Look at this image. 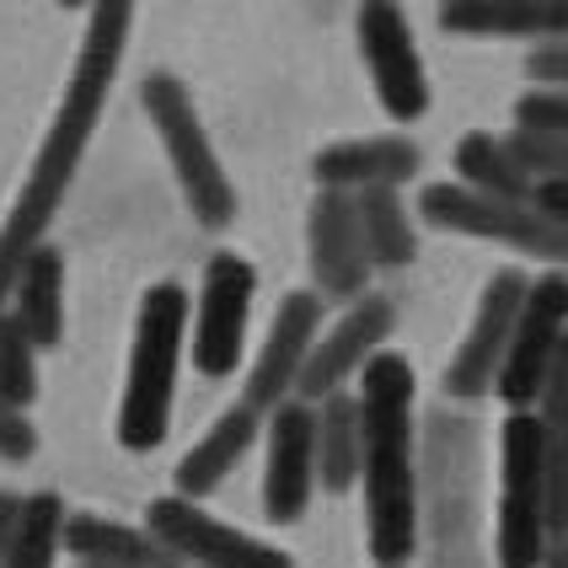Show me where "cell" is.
I'll return each instance as SVG.
<instances>
[{
    "label": "cell",
    "instance_id": "6da1fadb",
    "mask_svg": "<svg viewBox=\"0 0 568 568\" xmlns=\"http://www.w3.org/2000/svg\"><path fill=\"white\" fill-rule=\"evenodd\" d=\"M359 429H365V537L381 568H403L418 547V450H413V365L381 348L359 371Z\"/></svg>",
    "mask_w": 568,
    "mask_h": 568
},
{
    "label": "cell",
    "instance_id": "7a4b0ae2",
    "mask_svg": "<svg viewBox=\"0 0 568 568\" xmlns=\"http://www.w3.org/2000/svg\"><path fill=\"white\" fill-rule=\"evenodd\" d=\"M183 338H189V290L183 284H151L145 301H140V316H134L129 381L124 403H119V445L134 456H145L166 440Z\"/></svg>",
    "mask_w": 568,
    "mask_h": 568
},
{
    "label": "cell",
    "instance_id": "3957f363",
    "mask_svg": "<svg viewBox=\"0 0 568 568\" xmlns=\"http://www.w3.org/2000/svg\"><path fill=\"white\" fill-rule=\"evenodd\" d=\"M499 568H547V424L509 413L499 435Z\"/></svg>",
    "mask_w": 568,
    "mask_h": 568
},
{
    "label": "cell",
    "instance_id": "277c9868",
    "mask_svg": "<svg viewBox=\"0 0 568 568\" xmlns=\"http://www.w3.org/2000/svg\"><path fill=\"white\" fill-rule=\"evenodd\" d=\"M140 102H145V113H151V124H156L166 156H172V172H178V183H183V199H189L193 221L204 225V231H225V225L236 221V189H231V178H225L210 134L199 124V108H193V97L183 92V81H178L172 70H156V75H145Z\"/></svg>",
    "mask_w": 568,
    "mask_h": 568
},
{
    "label": "cell",
    "instance_id": "5b68a950",
    "mask_svg": "<svg viewBox=\"0 0 568 568\" xmlns=\"http://www.w3.org/2000/svg\"><path fill=\"white\" fill-rule=\"evenodd\" d=\"M418 215L429 225H440V231L488 236V242H505L515 253L568 263V221L547 215L537 204H499V199H483V193L462 189V183H429L418 193Z\"/></svg>",
    "mask_w": 568,
    "mask_h": 568
},
{
    "label": "cell",
    "instance_id": "8992f818",
    "mask_svg": "<svg viewBox=\"0 0 568 568\" xmlns=\"http://www.w3.org/2000/svg\"><path fill=\"white\" fill-rule=\"evenodd\" d=\"M526 295H531V280H526L520 268H499V274L488 280L483 306H477V316H473V333L450 354L445 397L477 403V397H494V392H499V371H505V354H509V344H515Z\"/></svg>",
    "mask_w": 568,
    "mask_h": 568
},
{
    "label": "cell",
    "instance_id": "52a82bcc",
    "mask_svg": "<svg viewBox=\"0 0 568 568\" xmlns=\"http://www.w3.org/2000/svg\"><path fill=\"white\" fill-rule=\"evenodd\" d=\"M257 268L242 253H215L199 284V312H193V371L221 381L242 359L247 316H253Z\"/></svg>",
    "mask_w": 568,
    "mask_h": 568
},
{
    "label": "cell",
    "instance_id": "ba28073f",
    "mask_svg": "<svg viewBox=\"0 0 568 568\" xmlns=\"http://www.w3.org/2000/svg\"><path fill=\"white\" fill-rule=\"evenodd\" d=\"M568 338V274H541L526 295V312L515 327V344L499 371V397L509 413H531L541 403L547 371Z\"/></svg>",
    "mask_w": 568,
    "mask_h": 568
},
{
    "label": "cell",
    "instance_id": "9c48e42d",
    "mask_svg": "<svg viewBox=\"0 0 568 568\" xmlns=\"http://www.w3.org/2000/svg\"><path fill=\"white\" fill-rule=\"evenodd\" d=\"M145 531L178 558V564L193 568H295L280 547L257 537H242L236 526H221L210 520L199 505L166 494V499H151V515H145Z\"/></svg>",
    "mask_w": 568,
    "mask_h": 568
},
{
    "label": "cell",
    "instance_id": "30bf717a",
    "mask_svg": "<svg viewBox=\"0 0 568 568\" xmlns=\"http://www.w3.org/2000/svg\"><path fill=\"white\" fill-rule=\"evenodd\" d=\"M359 54L371 64V81H376L381 108L397 119V124H413L424 119L429 108V81H424V60L413 49V28L397 6H365L359 11Z\"/></svg>",
    "mask_w": 568,
    "mask_h": 568
},
{
    "label": "cell",
    "instance_id": "8fae6325",
    "mask_svg": "<svg viewBox=\"0 0 568 568\" xmlns=\"http://www.w3.org/2000/svg\"><path fill=\"white\" fill-rule=\"evenodd\" d=\"M316 338H322V295L312 290H295L284 295L274 327H268V344L257 354L247 392H242V408L247 413H280L290 403V392L301 386V371L312 359Z\"/></svg>",
    "mask_w": 568,
    "mask_h": 568
},
{
    "label": "cell",
    "instance_id": "7c38bea8",
    "mask_svg": "<svg viewBox=\"0 0 568 568\" xmlns=\"http://www.w3.org/2000/svg\"><path fill=\"white\" fill-rule=\"evenodd\" d=\"M316 488V408L290 397L268 413V467H263V515L274 526H295Z\"/></svg>",
    "mask_w": 568,
    "mask_h": 568
},
{
    "label": "cell",
    "instance_id": "4fadbf2b",
    "mask_svg": "<svg viewBox=\"0 0 568 568\" xmlns=\"http://www.w3.org/2000/svg\"><path fill=\"white\" fill-rule=\"evenodd\" d=\"M392 322H397V306H392L386 295L354 301V312H348L327 338H316L312 359H306V371H301L295 397L316 408V403H327L333 392H344V381L359 376V371L381 354V338H392Z\"/></svg>",
    "mask_w": 568,
    "mask_h": 568
},
{
    "label": "cell",
    "instance_id": "5bb4252c",
    "mask_svg": "<svg viewBox=\"0 0 568 568\" xmlns=\"http://www.w3.org/2000/svg\"><path fill=\"white\" fill-rule=\"evenodd\" d=\"M306 242H312V280L327 295H371V253H365V231H359V210H354V193L338 189H316L312 221H306Z\"/></svg>",
    "mask_w": 568,
    "mask_h": 568
},
{
    "label": "cell",
    "instance_id": "9a60e30c",
    "mask_svg": "<svg viewBox=\"0 0 568 568\" xmlns=\"http://www.w3.org/2000/svg\"><path fill=\"white\" fill-rule=\"evenodd\" d=\"M316 189L365 193V189H397L418 172V145L408 134H371V140H344L316 156Z\"/></svg>",
    "mask_w": 568,
    "mask_h": 568
},
{
    "label": "cell",
    "instance_id": "2e32d148",
    "mask_svg": "<svg viewBox=\"0 0 568 568\" xmlns=\"http://www.w3.org/2000/svg\"><path fill=\"white\" fill-rule=\"evenodd\" d=\"M440 28L462 38H541V49L568 43V0H456L440 6Z\"/></svg>",
    "mask_w": 568,
    "mask_h": 568
},
{
    "label": "cell",
    "instance_id": "e0dca14e",
    "mask_svg": "<svg viewBox=\"0 0 568 568\" xmlns=\"http://www.w3.org/2000/svg\"><path fill=\"white\" fill-rule=\"evenodd\" d=\"M64 552L81 568H183L151 531L124 526V520H102V515H70Z\"/></svg>",
    "mask_w": 568,
    "mask_h": 568
},
{
    "label": "cell",
    "instance_id": "ac0fdd59",
    "mask_svg": "<svg viewBox=\"0 0 568 568\" xmlns=\"http://www.w3.org/2000/svg\"><path fill=\"white\" fill-rule=\"evenodd\" d=\"M253 440H257V413H247L242 403L225 408L221 418L210 424V435L178 462V499L199 505L204 494H215L225 477H231V467L253 450Z\"/></svg>",
    "mask_w": 568,
    "mask_h": 568
},
{
    "label": "cell",
    "instance_id": "d6986e66",
    "mask_svg": "<svg viewBox=\"0 0 568 568\" xmlns=\"http://www.w3.org/2000/svg\"><path fill=\"white\" fill-rule=\"evenodd\" d=\"M11 316L22 322L32 348H54L64 338V253L60 247H38L17 274L11 290Z\"/></svg>",
    "mask_w": 568,
    "mask_h": 568
},
{
    "label": "cell",
    "instance_id": "ffe728a7",
    "mask_svg": "<svg viewBox=\"0 0 568 568\" xmlns=\"http://www.w3.org/2000/svg\"><path fill=\"white\" fill-rule=\"evenodd\" d=\"M359 456H365L359 397L333 392L327 403H316V483L327 494H348L359 483Z\"/></svg>",
    "mask_w": 568,
    "mask_h": 568
},
{
    "label": "cell",
    "instance_id": "44dd1931",
    "mask_svg": "<svg viewBox=\"0 0 568 568\" xmlns=\"http://www.w3.org/2000/svg\"><path fill=\"white\" fill-rule=\"evenodd\" d=\"M456 172H462V189L483 193V199H499V204H537V178L509 156L505 140L494 134H467L456 145Z\"/></svg>",
    "mask_w": 568,
    "mask_h": 568
},
{
    "label": "cell",
    "instance_id": "7402d4cb",
    "mask_svg": "<svg viewBox=\"0 0 568 568\" xmlns=\"http://www.w3.org/2000/svg\"><path fill=\"white\" fill-rule=\"evenodd\" d=\"M354 210H359V231H365V253L371 268H403L418 257V236H413L408 204L397 189H365L354 193Z\"/></svg>",
    "mask_w": 568,
    "mask_h": 568
},
{
    "label": "cell",
    "instance_id": "603a6c76",
    "mask_svg": "<svg viewBox=\"0 0 568 568\" xmlns=\"http://www.w3.org/2000/svg\"><path fill=\"white\" fill-rule=\"evenodd\" d=\"M64 499L60 494H28L22 515H17V531L6 547V568H54L64 547Z\"/></svg>",
    "mask_w": 568,
    "mask_h": 568
},
{
    "label": "cell",
    "instance_id": "cb8c5ba5",
    "mask_svg": "<svg viewBox=\"0 0 568 568\" xmlns=\"http://www.w3.org/2000/svg\"><path fill=\"white\" fill-rule=\"evenodd\" d=\"M0 397L22 413L38 397V348H32V338L11 312L0 316Z\"/></svg>",
    "mask_w": 568,
    "mask_h": 568
},
{
    "label": "cell",
    "instance_id": "d4e9b609",
    "mask_svg": "<svg viewBox=\"0 0 568 568\" xmlns=\"http://www.w3.org/2000/svg\"><path fill=\"white\" fill-rule=\"evenodd\" d=\"M505 145H509V156L520 161L537 183H568V140L564 134H531V129H515Z\"/></svg>",
    "mask_w": 568,
    "mask_h": 568
},
{
    "label": "cell",
    "instance_id": "484cf974",
    "mask_svg": "<svg viewBox=\"0 0 568 568\" xmlns=\"http://www.w3.org/2000/svg\"><path fill=\"white\" fill-rule=\"evenodd\" d=\"M515 124L531 134H564L568 140V92H526L515 102Z\"/></svg>",
    "mask_w": 568,
    "mask_h": 568
},
{
    "label": "cell",
    "instance_id": "4316f807",
    "mask_svg": "<svg viewBox=\"0 0 568 568\" xmlns=\"http://www.w3.org/2000/svg\"><path fill=\"white\" fill-rule=\"evenodd\" d=\"M537 418L547 424V435H564L568 440V338L547 371V386H541V403H537Z\"/></svg>",
    "mask_w": 568,
    "mask_h": 568
},
{
    "label": "cell",
    "instance_id": "83f0119b",
    "mask_svg": "<svg viewBox=\"0 0 568 568\" xmlns=\"http://www.w3.org/2000/svg\"><path fill=\"white\" fill-rule=\"evenodd\" d=\"M38 456V429L28 424V413L11 408L6 397H0V462H32Z\"/></svg>",
    "mask_w": 568,
    "mask_h": 568
},
{
    "label": "cell",
    "instance_id": "f1b7e54d",
    "mask_svg": "<svg viewBox=\"0 0 568 568\" xmlns=\"http://www.w3.org/2000/svg\"><path fill=\"white\" fill-rule=\"evenodd\" d=\"M531 81H547V92H568V43L531 54Z\"/></svg>",
    "mask_w": 568,
    "mask_h": 568
},
{
    "label": "cell",
    "instance_id": "f546056e",
    "mask_svg": "<svg viewBox=\"0 0 568 568\" xmlns=\"http://www.w3.org/2000/svg\"><path fill=\"white\" fill-rule=\"evenodd\" d=\"M17 515H22V499L0 494V568H6V547H11V531H17Z\"/></svg>",
    "mask_w": 568,
    "mask_h": 568
},
{
    "label": "cell",
    "instance_id": "4dcf8cb0",
    "mask_svg": "<svg viewBox=\"0 0 568 568\" xmlns=\"http://www.w3.org/2000/svg\"><path fill=\"white\" fill-rule=\"evenodd\" d=\"M537 210L568 221V183H537Z\"/></svg>",
    "mask_w": 568,
    "mask_h": 568
},
{
    "label": "cell",
    "instance_id": "1f68e13d",
    "mask_svg": "<svg viewBox=\"0 0 568 568\" xmlns=\"http://www.w3.org/2000/svg\"><path fill=\"white\" fill-rule=\"evenodd\" d=\"M547 568H568V541H558V547L547 552Z\"/></svg>",
    "mask_w": 568,
    "mask_h": 568
}]
</instances>
